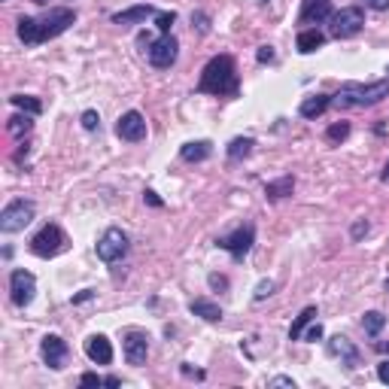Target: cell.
Here are the masks:
<instances>
[{
  "mask_svg": "<svg viewBox=\"0 0 389 389\" xmlns=\"http://www.w3.org/2000/svg\"><path fill=\"white\" fill-rule=\"evenodd\" d=\"M253 146H256L253 137H235V140L228 143V150H225L228 161H244L246 155H253Z\"/></svg>",
  "mask_w": 389,
  "mask_h": 389,
  "instance_id": "obj_22",
  "label": "cell"
},
{
  "mask_svg": "<svg viewBox=\"0 0 389 389\" xmlns=\"http://www.w3.org/2000/svg\"><path fill=\"white\" fill-rule=\"evenodd\" d=\"M386 73H389V70H386Z\"/></svg>",
  "mask_w": 389,
  "mask_h": 389,
  "instance_id": "obj_50",
  "label": "cell"
},
{
  "mask_svg": "<svg viewBox=\"0 0 389 389\" xmlns=\"http://www.w3.org/2000/svg\"><path fill=\"white\" fill-rule=\"evenodd\" d=\"M207 283L213 286V289H228V280H225L222 274H210V277H207Z\"/></svg>",
  "mask_w": 389,
  "mask_h": 389,
  "instance_id": "obj_36",
  "label": "cell"
},
{
  "mask_svg": "<svg viewBox=\"0 0 389 389\" xmlns=\"http://www.w3.org/2000/svg\"><path fill=\"white\" fill-rule=\"evenodd\" d=\"M79 386H104V377L95 374V371H88V374L79 377Z\"/></svg>",
  "mask_w": 389,
  "mask_h": 389,
  "instance_id": "obj_35",
  "label": "cell"
},
{
  "mask_svg": "<svg viewBox=\"0 0 389 389\" xmlns=\"http://www.w3.org/2000/svg\"><path fill=\"white\" fill-rule=\"evenodd\" d=\"M329 356H338L341 365H347L350 371H356V368L362 365V353H359V347L344 335H335L329 341Z\"/></svg>",
  "mask_w": 389,
  "mask_h": 389,
  "instance_id": "obj_14",
  "label": "cell"
},
{
  "mask_svg": "<svg viewBox=\"0 0 389 389\" xmlns=\"http://www.w3.org/2000/svg\"><path fill=\"white\" fill-rule=\"evenodd\" d=\"M198 91L201 95H216V98H222V95L235 98L240 91V77H237L235 58H231V55H213L201 70Z\"/></svg>",
  "mask_w": 389,
  "mask_h": 389,
  "instance_id": "obj_2",
  "label": "cell"
},
{
  "mask_svg": "<svg viewBox=\"0 0 389 389\" xmlns=\"http://www.w3.org/2000/svg\"><path fill=\"white\" fill-rule=\"evenodd\" d=\"M116 137L125 143H140L146 140V119L137 113V110H128V113L119 116L116 122Z\"/></svg>",
  "mask_w": 389,
  "mask_h": 389,
  "instance_id": "obj_12",
  "label": "cell"
},
{
  "mask_svg": "<svg viewBox=\"0 0 389 389\" xmlns=\"http://www.w3.org/2000/svg\"><path fill=\"white\" fill-rule=\"evenodd\" d=\"M389 98V79H381V82H344V86L338 88V95H331V104L338 110H365V107H374L381 104V100Z\"/></svg>",
  "mask_w": 389,
  "mask_h": 389,
  "instance_id": "obj_3",
  "label": "cell"
},
{
  "mask_svg": "<svg viewBox=\"0 0 389 389\" xmlns=\"http://www.w3.org/2000/svg\"><path fill=\"white\" fill-rule=\"evenodd\" d=\"M31 119H34L31 113H18V116H13V119L6 122V131L22 140V137H27V134H31V128H34Z\"/></svg>",
  "mask_w": 389,
  "mask_h": 389,
  "instance_id": "obj_25",
  "label": "cell"
},
{
  "mask_svg": "<svg viewBox=\"0 0 389 389\" xmlns=\"http://www.w3.org/2000/svg\"><path fill=\"white\" fill-rule=\"evenodd\" d=\"M192 27H198V34H210V15L207 13H192Z\"/></svg>",
  "mask_w": 389,
  "mask_h": 389,
  "instance_id": "obj_30",
  "label": "cell"
},
{
  "mask_svg": "<svg viewBox=\"0 0 389 389\" xmlns=\"http://www.w3.org/2000/svg\"><path fill=\"white\" fill-rule=\"evenodd\" d=\"M268 386H292L295 389V381L292 377H274V381H268Z\"/></svg>",
  "mask_w": 389,
  "mask_h": 389,
  "instance_id": "obj_42",
  "label": "cell"
},
{
  "mask_svg": "<svg viewBox=\"0 0 389 389\" xmlns=\"http://www.w3.org/2000/svg\"><path fill=\"white\" fill-rule=\"evenodd\" d=\"M119 383H122V381H119V377H116V374H110V377H104V386H119Z\"/></svg>",
  "mask_w": 389,
  "mask_h": 389,
  "instance_id": "obj_44",
  "label": "cell"
},
{
  "mask_svg": "<svg viewBox=\"0 0 389 389\" xmlns=\"http://www.w3.org/2000/svg\"><path fill=\"white\" fill-rule=\"evenodd\" d=\"M73 22H77V13H73L70 6H55L43 18L22 15L15 31H18V40L25 46H40V43H49L55 37H61Z\"/></svg>",
  "mask_w": 389,
  "mask_h": 389,
  "instance_id": "obj_1",
  "label": "cell"
},
{
  "mask_svg": "<svg viewBox=\"0 0 389 389\" xmlns=\"http://www.w3.org/2000/svg\"><path fill=\"white\" fill-rule=\"evenodd\" d=\"M383 289H386V292H389V277H386V283H383Z\"/></svg>",
  "mask_w": 389,
  "mask_h": 389,
  "instance_id": "obj_48",
  "label": "cell"
},
{
  "mask_svg": "<svg viewBox=\"0 0 389 389\" xmlns=\"http://www.w3.org/2000/svg\"><path fill=\"white\" fill-rule=\"evenodd\" d=\"M268 295H274V280H262V283H258V286H256V295H253V298H256V301H265Z\"/></svg>",
  "mask_w": 389,
  "mask_h": 389,
  "instance_id": "obj_32",
  "label": "cell"
},
{
  "mask_svg": "<svg viewBox=\"0 0 389 389\" xmlns=\"http://www.w3.org/2000/svg\"><path fill=\"white\" fill-rule=\"evenodd\" d=\"M313 319H317V308H304L298 317H295L292 326H289V341H298L304 331H308V326H310Z\"/></svg>",
  "mask_w": 389,
  "mask_h": 389,
  "instance_id": "obj_24",
  "label": "cell"
},
{
  "mask_svg": "<svg viewBox=\"0 0 389 389\" xmlns=\"http://www.w3.org/2000/svg\"><path fill=\"white\" fill-rule=\"evenodd\" d=\"M377 350H381V353H389V344H377Z\"/></svg>",
  "mask_w": 389,
  "mask_h": 389,
  "instance_id": "obj_46",
  "label": "cell"
},
{
  "mask_svg": "<svg viewBox=\"0 0 389 389\" xmlns=\"http://www.w3.org/2000/svg\"><path fill=\"white\" fill-rule=\"evenodd\" d=\"M34 4H40V6H43V4H49V0H34Z\"/></svg>",
  "mask_w": 389,
  "mask_h": 389,
  "instance_id": "obj_47",
  "label": "cell"
},
{
  "mask_svg": "<svg viewBox=\"0 0 389 389\" xmlns=\"http://www.w3.org/2000/svg\"><path fill=\"white\" fill-rule=\"evenodd\" d=\"M86 356L95 365H110L113 362V344H110L107 335H91L86 341Z\"/></svg>",
  "mask_w": 389,
  "mask_h": 389,
  "instance_id": "obj_16",
  "label": "cell"
},
{
  "mask_svg": "<svg viewBox=\"0 0 389 389\" xmlns=\"http://www.w3.org/2000/svg\"><path fill=\"white\" fill-rule=\"evenodd\" d=\"M146 58H150V64L159 67V70L173 67L177 58H180V40L173 34H161L159 40H152L150 46H146Z\"/></svg>",
  "mask_w": 389,
  "mask_h": 389,
  "instance_id": "obj_7",
  "label": "cell"
},
{
  "mask_svg": "<svg viewBox=\"0 0 389 389\" xmlns=\"http://www.w3.org/2000/svg\"><path fill=\"white\" fill-rule=\"evenodd\" d=\"M189 310L194 313V317L207 319V322H219L222 319V308H219L216 301H210V298H192L189 301Z\"/></svg>",
  "mask_w": 389,
  "mask_h": 389,
  "instance_id": "obj_20",
  "label": "cell"
},
{
  "mask_svg": "<svg viewBox=\"0 0 389 389\" xmlns=\"http://www.w3.org/2000/svg\"><path fill=\"white\" fill-rule=\"evenodd\" d=\"M322 335H326V331H322V326L317 322V326H308V331H304V341H310V344H317V341H322Z\"/></svg>",
  "mask_w": 389,
  "mask_h": 389,
  "instance_id": "obj_33",
  "label": "cell"
},
{
  "mask_svg": "<svg viewBox=\"0 0 389 389\" xmlns=\"http://www.w3.org/2000/svg\"><path fill=\"white\" fill-rule=\"evenodd\" d=\"M362 235H368V222H365V219H359V222H356V225H353V237L359 240V237H362Z\"/></svg>",
  "mask_w": 389,
  "mask_h": 389,
  "instance_id": "obj_40",
  "label": "cell"
},
{
  "mask_svg": "<svg viewBox=\"0 0 389 389\" xmlns=\"http://www.w3.org/2000/svg\"><path fill=\"white\" fill-rule=\"evenodd\" d=\"M122 353H125V362L128 365H143L146 356H150V335H146V331H140V329L125 331Z\"/></svg>",
  "mask_w": 389,
  "mask_h": 389,
  "instance_id": "obj_11",
  "label": "cell"
},
{
  "mask_svg": "<svg viewBox=\"0 0 389 389\" xmlns=\"http://www.w3.org/2000/svg\"><path fill=\"white\" fill-rule=\"evenodd\" d=\"M125 253H128V235L122 228H107L98 240V258L113 265L119 258H125Z\"/></svg>",
  "mask_w": 389,
  "mask_h": 389,
  "instance_id": "obj_10",
  "label": "cell"
},
{
  "mask_svg": "<svg viewBox=\"0 0 389 389\" xmlns=\"http://www.w3.org/2000/svg\"><path fill=\"white\" fill-rule=\"evenodd\" d=\"M292 189H295V180L286 173V177L268 183V186H265V198L268 201H280V198H286V194H292Z\"/></svg>",
  "mask_w": 389,
  "mask_h": 389,
  "instance_id": "obj_23",
  "label": "cell"
},
{
  "mask_svg": "<svg viewBox=\"0 0 389 389\" xmlns=\"http://www.w3.org/2000/svg\"><path fill=\"white\" fill-rule=\"evenodd\" d=\"M143 201L150 204V207H164V201H161V198H159V194H155L152 189H146V192H143Z\"/></svg>",
  "mask_w": 389,
  "mask_h": 389,
  "instance_id": "obj_37",
  "label": "cell"
},
{
  "mask_svg": "<svg viewBox=\"0 0 389 389\" xmlns=\"http://www.w3.org/2000/svg\"><path fill=\"white\" fill-rule=\"evenodd\" d=\"M383 326H386V317H383L381 310H368L365 317H362V329H365V335H371V338L381 335Z\"/></svg>",
  "mask_w": 389,
  "mask_h": 389,
  "instance_id": "obj_27",
  "label": "cell"
},
{
  "mask_svg": "<svg viewBox=\"0 0 389 389\" xmlns=\"http://www.w3.org/2000/svg\"><path fill=\"white\" fill-rule=\"evenodd\" d=\"M150 15H159V9L150 6V4H137V6H128L122 13H116L113 25H143Z\"/></svg>",
  "mask_w": 389,
  "mask_h": 389,
  "instance_id": "obj_17",
  "label": "cell"
},
{
  "mask_svg": "<svg viewBox=\"0 0 389 389\" xmlns=\"http://www.w3.org/2000/svg\"><path fill=\"white\" fill-rule=\"evenodd\" d=\"M82 128H86V131H98L100 128V116L95 110H86V113H82Z\"/></svg>",
  "mask_w": 389,
  "mask_h": 389,
  "instance_id": "obj_31",
  "label": "cell"
},
{
  "mask_svg": "<svg viewBox=\"0 0 389 389\" xmlns=\"http://www.w3.org/2000/svg\"><path fill=\"white\" fill-rule=\"evenodd\" d=\"M350 137V122H335V125H329V131H326V140L331 146H341Z\"/></svg>",
  "mask_w": 389,
  "mask_h": 389,
  "instance_id": "obj_28",
  "label": "cell"
},
{
  "mask_svg": "<svg viewBox=\"0 0 389 389\" xmlns=\"http://www.w3.org/2000/svg\"><path fill=\"white\" fill-rule=\"evenodd\" d=\"M322 43H326V34H319L317 27H308V31H301V34H298V40H295V46H298V52H301V55L317 52Z\"/></svg>",
  "mask_w": 389,
  "mask_h": 389,
  "instance_id": "obj_21",
  "label": "cell"
},
{
  "mask_svg": "<svg viewBox=\"0 0 389 389\" xmlns=\"http://www.w3.org/2000/svg\"><path fill=\"white\" fill-rule=\"evenodd\" d=\"M183 374H186V377H194V381H204V371H194L189 362H183Z\"/></svg>",
  "mask_w": 389,
  "mask_h": 389,
  "instance_id": "obj_41",
  "label": "cell"
},
{
  "mask_svg": "<svg viewBox=\"0 0 389 389\" xmlns=\"http://www.w3.org/2000/svg\"><path fill=\"white\" fill-rule=\"evenodd\" d=\"M262 4H268V0H262Z\"/></svg>",
  "mask_w": 389,
  "mask_h": 389,
  "instance_id": "obj_49",
  "label": "cell"
},
{
  "mask_svg": "<svg viewBox=\"0 0 389 389\" xmlns=\"http://www.w3.org/2000/svg\"><path fill=\"white\" fill-rule=\"evenodd\" d=\"M256 244V225H249V222H244V225H237L231 235H222L216 237V246L225 249V253L235 258V262H244V258L249 256V249H253Z\"/></svg>",
  "mask_w": 389,
  "mask_h": 389,
  "instance_id": "obj_4",
  "label": "cell"
},
{
  "mask_svg": "<svg viewBox=\"0 0 389 389\" xmlns=\"http://www.w3.org/2000/svg\"><path fill=\"white\" fill-rule=\"evenodd\" d=\"M381 180L389 183V161H386V168H383V173H381Z\"/></svg>",
  "mask_w": 389,
  "mask_h": 389,
  "instance_id": "obj_45",
  "label": "cell"
},
{
  "mask_svg": "<svg viewBox=\"0 0 389 389\" xmlns=\"http://www.w3.org/2000/svg\"><path fill=\"white\" fill-rule=\"evenodd\" d=\"M368 9H389V0H365Z\"/></svg>",
  "mask_w": 389,
  "mask_h": 389,
  "instance_id": "obj_43",
  "label": "cell"
},
{
  "mask_svg": "<svg viewBox=\"0 0 389 389\" xmlns=\"http://www.w3.org/2000/svg\"><path fill=\"white\" fill-rule=\"evenodd\" d=\"M173 22H177V13H173V9H171V13H159V15H155V27H159L161 34H171Z\"/></svg>",
  "mask_w": 389,
  "mask_h": 389,
  "instance_id": "obj_29",
  "label": "cell"
},
{
  "mask_svg": "<svg viewBox=\"0 0 389 389\" xmlns=\"http://www.w3.org/2000/svg\"><path fill=\"white\" fill-rule=\"evenodd\" d=\"M329 107H331V95H308V98L301 100L298 113H301L304 119H319Z\"/></svg>",
  "mask_w": 389,
  "mask_h": 389,
  "instance_id": "obj_18",
  "label": "cell"
},
{
  "mask_svg": "<svg viewBox=\"0 0 389 389\" xmlns=\"http://www.w3.org/2000/svg\"><path fill=\"white\" fill-rule=\"evenodd\" d=\"M34 295H37V277L25 271V268H15L9 274V298H13V304L15 308H27L34 301Z\"/></svg>",
  "mask_w": 389,
  "mask_h": 389,
  "instance_id": "obj_9",
  "label": "cell"
},
{
  "mask_svg": "<svg viewBox=\"0 0 389 389\" xmlns=\"http://www.w3.org/2000/svg\"><path fill=\"white\" fill-rule=\"evenodd\" d=\"M40 356H43V362L52 368V371H61L64 362H67V356H70V347H67V341H64L61 335H46L40 341Z\"/></svg>",
  "mask_w": 389,
  "mask_h": 389,
  "instance_id": "obj_13",
  "label": "cell"
},
{
  "mask_svg": "<svg viewBox=\"0 0 389 389\" xmlns=\"http://www.w3.org/2000/svg\"><path fill=\"white\" fill-rule=\"evenodd\" d=\"M9 104H13L15 110H22V113H31V116L43 113V100L34 98V95H13V98H9Z\"/></svg>",
  "mask_w": 389,
  "mask_h": 389,
  "instance_id": "obj_26",
  "label": "cell"
},
{
  "mask_svg": "<svg viewBox=\"0 0 389 389\" xmlns=\"http://www.w3.org/2000/svg\"><path fill=\"white\" fill-rule=\"evenodd\" d=\"M329 22H331V37L350 40V37H356L365 27V13L359 6H344V9H338Z\"/></svg>",
  "mask_w": 389,
  "mask_h": 389,
  "instance_id": "obj_8",
  "label": "cell"
},
{
  "mask_svg": "<svg viewBox=\"0 0 389 389\" xmlns=\"http://www.w3.org/2000/svg\"><path fill=\"white\" fill-rule=\"evenodd\" d=\"M91 298H95V289H82L79 295H73L70 304H86V301H91Z\"/></svg>",
  "mask_w": 389,
  "mask_h": 389,
  "instance_id": "obj_38",
  "label": "cell"
},
{
  "mask_svg": "<svg viewBox=\"0 0 389 389\" xmlns=\"http://www.w3.org/2000/svg\"><path fill=\"white\" fill-rule=\"evenodd\" d=\"M377 377H381V383H389V359H383V362L377 365Z\"/></svg>",
  "mask_w": 389,
  "mask_h": 389,
  "instance_id": "obj_39",
  "label": "cell"
},
{
  "mask_svg": "<svg viewBox=\"0 0 389 389\" xmlns=\"http://www.w3.org/2000/svg\"><path fill=\"white\" fill-rule=\"evenodd\" d=\"M64 246H67V237H64V231L55 225V222H46V225L31 237V253L40 256V258H55Z\"/></svg>",
  "mask_w": 389,
  "mask_h": 389,
  "instance_id": "obj_5",
  "label": "cell"
},
{
  "mask_svg": "<svg viewBox=\"0 0 389 389\" xmlns=\"http://www.w3.org/2000/svg\"><path fill=\"white\" fill-rule=\"evenodd\" d=\"M213 155V143L210 140H192L180 150V159L189 161V164H198V161H207Z\"/></svg>",
  "mask_w": 389,
  "mask_h": 389,
  "instance_id": "obj_19",
  "label": "cell"
},
{
  "mask_svg": "<svg viewBox=\"0 0 389 389\" xmlns=\"http://www.w3.org/2000/svg\"><path fill=\"white\" fill-rule=\"evenodd\" d=\"M34 201H25V198H15L9 201L4 213H0V231L4 235H15V231H25V225H31L34 219Z\"/></svg>",
  "mask_w": 389,
  "mask_h": 389,
  "instance_id": "obj_6",
  "label": "cell"
},
{
  "mask_svg": "<svg viewBox=\"0 0 389 389\" xmlns=\"http://www.w3.org/2000/svg\"><path fill=\"white\" fill-rule=\"evenodd\" d=\"M256 61H258V64H271V61H274V46H258Z\"/></svg>",
  "mask_w": 389,
  "mask_h": 389,
  "instance_id": "obj_34",
  "label": "cell"
},
{
  "mask_svg": "<svg viewBox=\"0 0 389 389\" xmlns=\"http://www.w3.org/2000/svg\"><path fill=\"white\" fill-rule=\"evenodd\" d=\"M331 15H335L331 13V0H304L298 22L301 25H322V22H329Z\"/></svg>",
  "mask_w": 389,
  "mask_h": 389,
  "instance_id": "obj_15",
  "label": "cell"
}]
</instances>
